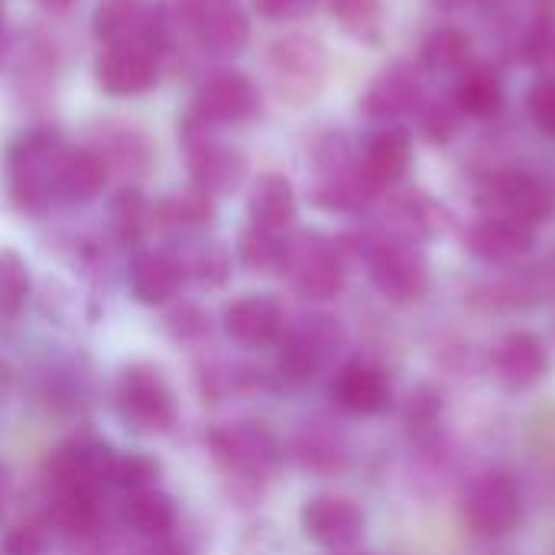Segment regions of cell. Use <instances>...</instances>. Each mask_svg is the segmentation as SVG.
<instances>
[{
    "mask_svg": "<svg viewBox=\"0 0 555 555\" xmlns=\"http://www.w3.org/2000/svg\"><path fill=\"white\" fill-rule=\"evenodd\" d=\"M111 221H114V231L124 244H133L143 237V231L150 228L153 221V211L150 205L143 202V195L137 189H124L117 198H114V208H111Z\"/></svg>",
    "mask_w": 555,
    "mask_h": 555,
    "instance_id": "30",
    "label": "cell"
},
{
    "mask_svg": "<svg viewBox=\"0 0 555 555\" xmlns=\"http://www.w3.org/2000/svg\"><path fill=\"white\" fill-rule=\"evenodd\" d=\"M55 520L75 537H91L101 524V498L55 491Z\"/></svg>",
    "mask_w": 555,
    "mask_h": 555,
    "instance_id": "28",
    "label": "cell"
},
{
    "mask_svg": "<svg viewBox=\"0 0 555 555\" xmlns=\"http://www.w3.org/2000/svg\"><path fill=\"white\" fill-rule=\"evenodd\" d=\"M247 215H250V224L254 228L283 234L293 224V218H296V192H293L289 179L280 176V172L260 176L254 182V189H250Z\"/></svg>",
    "mask_w": 555,
    "mask_h": 555,
    "instance_id": "21",
    "label": "cell"
},
{
    "mask_svg": "<svg viewBox=\"0 0 555 555\" xmlns=\"http://www.w3.org/2000/svg\"><path fill=\"white\" fill-rule=\"evenodd\" d=\"M371 283L390 302H416L429 289V270L413 241L384 237L367 250Z\"/></svg>",
    "mask_w": 555,
    "mask_h": 555,
    "instance_id": "7",
    "label": "cell"
},
{
    "mask_svg": "<svg viewBox=\"0 0 555 555\" xmlns=\"http://www.w3.org/2000/svg\"><path fill=\"white\" fill-rule=\"evenodd\" d=\"M215 455L237 475H267L276 462V446L263 429H247V426H228L211 436Z\"/></svg>",
    "mask_w": 555,
    "mask_h": 555,
    "instance_id": "18",
    "label": "cell"
},
{
    "mask_svg": "<svg viewBox=\"0 0 555 555\" xmlns=\"http://www.w3.org/2000/svg\"><path fill=\"white\" fill-rule=\"evenodd\" d=\"M179 283H182V263L166 250H143L130 263V289L146 306H159L172 299Z\"/></svg>",
    "mask_w": 555,
    "mask_h": 555,
    "instance_id": "22",
    "label": "cell"
},
{
    "mask_svg": "<svg viewBox=\"0 0 555 555\" xmlns=\"http://www.w3.org/2000/svg\"><path fill=\"white\" fill-rule=\"evenodd\" d=\"M211 215H215L211 195H205V192H198V189H195V192H182V195H169V198H163V202L153 208V221H156L163 231H176V234L208 228V224H211Z\"/></svg>",
    "mask_w": 555,
    "mask_h": 555,
    "instance_id": "25",
    "label": "cell"
},
{
    "mask_svg": "<svg viewBox=\"0 0 555 555\" xmlns=\"http://www.w3.org/2000/svg\"><path fill=\"white\" fill-rule=\"evenodd\" d=\"M107 182V166L91 150L59 146L55 156V198L62 202H88L94 198Z\"/></svg>",
    "mask_w": 555,
    "mask_h": 555,
    "instance_id": "20",
    "label": "cell"
},
{
    "mask_svg": "<svg viewBox=\"0 0 555 555\" xmlns=\"http://www.w3.org/2000/svg\"><path fill=\"white\" fill-rule=\"evenodd\" d=\"M338 555H371V553H358V550H341Z\"/></svg>",
    "mask_w": 555,
    "mask_h": 555,
    "instance_id": "44",
    "label": "cell"
},
{
    "mask_svg": "<svg viewBox=\"0 0 555 555\" xmlns=\"http://www.w3.org/2000/svg\"><path fill=\"white\" fill-rule=\"evenodd\" d=\"M189 270H192L198 280H205V283H221V280L228 276V257H224L221 247L208 244V247H202V250L192 257Z\"/></svg>",
    "mask_w": 555,
    "mask_h": 555,
    "instance_id": "39",
    "label": "cell"
},
{
    "mask_svg": "<svg viewBox=\"0 0 555 555\" xmlns=\"http://www.w3.org/2000/svg\"><path fill=\"white\" fill-rule=\"evenodd\" d=\"M29 296V270L20 254L0 250V312L16 315Z\"/></svg>",
    "mask_w": 555,
    "mask_h": 555,
    "instance_id": "31",
    "label": "cell"
},
{
    "mask_svg": "<svg viewBox=\"0 0 555 555\" xmlns=\"http://www.w3.org/2000/svg\"><path fill=\"white\" fill-rule=\"evenodd\" d=\"M267 65L280 98L293 104H306L309 98H315L328 78V52L309 33H289L270 42Z\"/></svg>",
    "mask_w": 555,
    "mask_h": 555,
    "instance_id": "1",
    "label": "cell"
},
{
    "mask_svg": "<svg viewBox=\"0 0 555 555\" xmlns=\"http://www.w3.org/2000/svg\"><path fill=\"white\" fill-rule=\"evenodd\" d=\"M224 332L244 348H267L283 338L286 319L280 302L267 296H244L224 309Z\"/></svg>",
    "mask_w": 555,
    "mask_h": 555,
    "instance_id": "14",
    "label": "cell"
},
{
    "mask_svg": "<svg viewBox=\"0 0 555 555\" xmlns=\"http://www.w3.org/2000/svg\"><path fill=\"white\" fill-rule=\"evenodd\" d=\"M302 530L312 543L325 550H354L364 537V511L348 498L322 494L302 507Z\"/></svg>",
    "mask_w": 555,
    "mask_h": 555,
    "instance_id": "11",
    "label": "cell"
},
{
    "mask_svg": "<svg viewBox=\"0 0 555 555\" xmlns=\"http://www.w3.org/2000/svg\"><path fill=\"white\" fill-rule=\"evenodd\" d=\"M296 455L302 459L306 468H315V472H332V468L341 465V446L332 436H322V433H306L296 442Z\"/></svg>",
    "mask_w": 555,
    "mask_h": 555,
    "instance_id": "35",
    "label": "cell"
},
{
    "mask_svg": "<svg viewBox=\"0 0 555 555\" xmlns=\"http://www.w3.org/2000/svg\"><path fill=\"white\" fill-rule=\"evenodd\" d=\"M159 478V465L150 455H117L114 468V485L124 488L127 494L133 491H150Z\"/></svg>",
    "mask_w": 555,
    "mask_h": 555,
    "instance_id": "34",
    "label": "cell"
},
{
    "mask_svg": "<svg viewBox=\"0 0 555 555\" xmlns=\"http://www.w3.org/2000/svg\"><path fill=\"white\" fill-rule=\"evenodd\" d=\"M46 7H52V10H62V7H68L72 0H42Z\"/></svg>",
    "mask_w": 555,
    "mask_h": 555,
    "instance_id": "43",
    "label": "cell"
},
{
    "mask_svg": "<svg viewBox=\"0 0 555 555\" xmlns=\"http://www.w3.org/2000/svg\"><path fill=\"white\" fill-rule=\"evenodd\" d=\"M465 517L481 537H507L524 520V494L514 475L488 472L465 494Z\"/></svg>",
    "mask_w": 555,
    "mask_h": 555,
    "instance_id": "8",
    "label": "cell"
},
{
    "mask_svg": "<svg viewBox=\"0 0 555 555\" xmlns=\"http://www.w3.org/2000/svg\"><path fill=\"white\" fill-rule=\"evenodd\" d=\"M257 107H260V94L247 75L218 72L215 78H208L198 88L192 114L202 117L205 124H241V120L254 117Z\"/></svg>",
    "mask_w": 555,
    "mask_h": 555,
    "instance_id": "12",
    "label": "cell"
},
{
    "mask_svg": "<svg viewBox=\"0 0 555 555\" xmlns=\"http://www.w3.org/2000/svg\"><path fill=\"white\" fill-rule=\"evenodd\" d=\"M117 410L127 426H133L137 433H146V436L166 433L176 420L172 393H169L166 380L159 377V371L150 364H130L120 371Z\"/></svg>",
    "mask_w": 555,
    "mask_h": 555,
    "instance_id": "6",
    "label": "cell"
},
{
    "mask_svg": "<svg viewBox=\"0 0 555 555\" xmlns=\"http://www.w3.org/2000/svg\"><path fill=\"white\" fill-rule=\"evenodd\" d=\"M94 33L104 46H146L163 33V16L153 0H101L94 10Z\"/></svg>",
    "mask_w": 555,
    "mask_h": 555,
    "instance_id": "10",
    "label": "cell"
},
{
    "mask_svg": "<svg viewBox=\"0 0 555 555\" xmlns=\"http://www.w3.org/2000/svg\"><path fill=\"white\" fill-rule=\"evenodd\" d=\"M358 166H361V172L367 176V182L377 192L397 185L410 172V166H413V146H410L406 130L403 127H384V130H377L367 140Z\"/></svg>",
    "mask_w": 555,
    "mask_h": 555,
    "instance_id": "17",
    "label": "cell"
},
{
    "mask_svg": "<svg viewBox=\"0 0 555 555\" xmlns=\"http://www.w3.org/2000/svg\"><path fill=\"white\" fill-rule=\"evenodd\" d=\"M280 270L309 299H332V296H338V289L345 283V263H341L338 244L315 231L286 237Z\"/></svg>",
    "mask_w": 555,
    "mask_h": 555,
    "instance_id": "3",
    "label": "cell"
},
{
    "mask_svg": "<svg viewBox=\"0 0 555 555\" xmlns=\"http://www.w3.org/2000/svg\"><path fill=\"white\" fill-rule=\"evenodd\" d=\"M322 335L315 328H306V332H293L280 338V371L283 377L289 380H309L315 374V367L322 364Z\"/></svg>",
    "mask_w": 555,
    "mask_h": 555,
    "instance_id": "27",
    "label": "cell"
},
{
    "mask_svg": "<svg viewBox=\"0 0 555 555\" xmlns=\"http://www.w3.org/2000/svg\"><path fill=\"white\" fill-rule=\"evenodd\" d=\"M124 520L127 527H133L137 533L143 537H166L172 527H176V507L172 501L150 488V491H133L127 494V504H124Z\"/></svg>",
    "mask_w": 555,
    "mask_h": 555,
    "instance_id": "26",
    "label": "cell"
},
{
    "mask_svg": "<svg viewBox=\"0 0 555 555\" xmlns=\"http://www.w3.org/2000/svg\"><path fill=\"white\" fill-rule=\"evenodd\" d=\"M254 3L267 20H296L315 7V0H254Z\"/></svg>",
    "mask_w": 555,
    "mask_h": 555,
    "instance_id": "41",
    "label": "cell"
},
{
    "mask_svg": "<svg viewBox=\"0 0 555 555\" xmlns=\"http://www.w3.org/2000/svg\"><path fill=\"white\" fill-rule=\"evenodd\" d=\"M208 127L211 124H205L195 114H189L182 120L185 159H189V169H192V179H195L198 192H205V195H228L244 179V156L237 150L224 146L221 140H215Z\"/></svg>",
    "mask_w": 555,
    "mask_h": 555,
    "instance_id": "5",
    "label": "cell"
},
{
    "mask_svg": "<svg viewBox=\"0 0 555 555\" xmlns=\"http://www.w3.org/2000/svg\"><path fill=\"white\" fill-rule=\"evenodd\" d=\"M455 107L465 117H478V120H494L504 111V81L494 68L488 65H468L459 78H455V91H452Z\"/></svg>",
    "mask_w": 555,
    "mask_h": 555,
    "instance_id": "23",
    "label": "cell"
},
{
    "mask_svg": "<svg viewBox=\"0 0 555 555\" xmlns=\"http://www.w3.org/2000/svg\"><path fill=\"white\" fill-rule=\"evenodd\" d=\"M439 393L433 387H416L406 400V420L413 429H426L439 420Z\"/></svg>",
    "mask_w": 555,
    "mask_h": 555,
    "instance_id": "37",
    "label": "cell"
},
{
    "mask_svg": "<svg viewBox=\"0 0 555 555\" xmlns=\"http://www.w3.org/2000/svg\"><path fill=\"white\" fill-rule=\"evenodd\" d=\"M335 20L341 23V29L361 42H374L380 36V0H328Z\"/></svg>",
    "mask_w": 555,
    "mask_h": 555,
    "instance_id": "29",
    "label": "cell"
},
{
    "mask_svg": "<svg viewBox=\"0 0 555 555\" xmlns=\"http://www.w3.org/2000/svg\"><path fill=\"white\" fill-rule=\"evenodd\" d=\"M283 237L273 234V231H260V228H250L244 237H241V260L244 267L250 270H273L283 263Z\"/></svg>",
    "mask_w": 555,
    "mask_h": 555,
    "instance_id": "32",
    "label": "cell"
},
{
    "mask_svg": "<svg viewBox=\"0 0 555 555\" xmlns=\"http://www.w3.org/2000/svg\"><path fill=\"white\" fill-rule=\"evenodd\" d=\"M426 104V88H423V68L413 62H393L387 65L364 91L361 111L374 120H400L410 114H420Z\"/></svg>",
    "mask_w": 555,
    "mask_h": 555,
    "instance_id": "9",
    "label": "cell"
},
{
    "mask_svg": "<svg viewBox=\"0 0 555 555\" xmlns=\"http://www.w3.org/2000/svg\"><path fill=\"white\" fill-rule=\"evenodd\" d=\"M459 107H455V101L449 98V101H429L426 98V104L420 107V127H423V137L429 140V143H449V140H455V133H459Z\"/></svg>",
    "mask_w": 555,
    "mask_h": 555,
    "instance_id": "33",
    "label": "cell"
},
{
    "mask_svg": "<svg viewBox=\"0 0 555 555\" xmlns=\"http://www.w3.org/2000/svg\"><path fill=\"white\" fill-rule=\"evenodd\" d=\"M527 59L543 65L546 75H555V26H537L527 39Z\"/></svg>",
    "mask_w": 555,
    "mask_h": 555,
    "instance_id": "40",
    "label": "cell"
},
{
    "mask_svg": "<svg viewBox=\"0 0 555 555\" xmlns=\"http://www.w3.org/2000/svg\"><path fill=\"white\" fill-rule=\"evenodd\" d=\"M42 550H46V530L39 524H20L3 540L7 555H42Z\"/></svg>",
    "mask_w": 555,
    "mask_h": 555,
    "instance_id": "38",
    "label": "cell"
},
{
    "mask_svg": "<svg viewBox=\"0 0 555 555\" xmlns=\"http://www.w3.org/2000/svg\"><path fill=\"white\" fill-rule=\"evenodd\" d=\"M472 65V39L459 26L433 29L420 46V68L439 78H459Z\"/></svg>",
    "mask_w": 555,
    "mask_h": 555,
    "instance_id": "24",
    "label": "cell"
},
{
    "mask_svg": "<svg viewBox=\"0 0 555 555\" xmlns=\"http://www.w3.org/2000/svg\"><path fill=\"white\" fill-rule=\"evenodd\" d=\"M527 114L540 133L555 137V75L533 81V88L527 91Z\"/></svg>",
    "mask_w": 555,
    "mask_h": 555,
    "instance_id": "36",
    "label": "cell"
},
{
    "mask_svg": "<svg viewBox=\"0 0 555 555\" xmlns=\"http://www.w3.org/2000/svg\"><path fill=\"white\" fill-rule=\"evenodd\" d=\"M465 244L475 257H481L488 263H514L537 247V231L485 215L468 228Z\"/></svg>",
    "mask_w": 555,
    "mask_h": 555,
    "instance_id": "16",
    "label": "cell"
},
{
    "mask_svg": "<svg viewBox=\"0 0 555 555\" xmlns=\"http://www.w3.org/2000/svg\"><path fill=\"white\" fill-rule=\"evenodd\" d=\"M59 140L52 133H29L13 153L7 166V182H10V198L16 208L39 215L55 202V156H59Z\"/></svg>",
    "mask_w": 555,
    "mask_h": 555,
    "instance_id": "4",
    "label": "cell"
},
{
    "mask_svg": "<svg viewBox=\"0 0 555 555\" xmlns=\"http://www.w3.org/2000/svg\"><path fill=\"white\" fill-rule=\"evenodd\" d=\"M550 371L546 345L533 332H511L494 348V374L511 390H527Z\"/></svg>",
    "mask_w": 555,
    "mask_h": 555,
    "instance_id": "15",
    "label": "cell"
},
{
    "mask_svg": "<svg viewBox=\"0 0 555 555\" xmlns=\"http://www.w3.org/2000/svg\"><path fill=\"white\" fill-rule=\"evenodd\" d=\"M478 205L488 218H501V221H514L524 228H540L553 218L555 195L553 189L533 176V172H520V169H507L491 176L481 192H478Z\"/></svg>",
    "mask_w": 555,
    "mask_h": 555,
    "instance_id": "2",
    "label": "cell"
},
{
    "mask_svg": "<svg viewBox=\"0 0 555 555\" xmlns=\"http://www.w3.org/2000/svg\"><path fill=\"white\" fill-rule=\"evenodd\" d=\"M98 85L107 94H143L156 81V59L146 46H104L94 62Z\"/></svg>",
    "mask_w": 555,
    "mask_h": 555,
    "instance_id": "13",
    "label": "cell"
},
{
    "mask_svg": "<svg viewBox=\"0 0 555 555\" xmlns=\"http://www.w3.org/2000/svg\"><path fill=\"white\" fill-rule=\"evenodd\" d=\"M335 397L345 410H351L358 416H377V413L390 410L393 387L380 367L351 361L348 367H341V374L335 380Z\"/></svg>",
    "mask_w": 555,
    "mask_h": 555,
    "instance_id": "19",
    "label": "cell"
},
{
    "mask_svg": "<svg viewBox=\"0 0 555 555\" xmlns=\"http://www.w3.org/2000/svg\"><path fill=\"white\" fill-rule=\"evenodd\" d=\"M436 10H442V13H455V10H462L465 3H472V0H429Z\"/></svg>",
    "mask_w": 555,
    "mask_h": 555,
    "instance_id": "42",
    "label": "cell"
}]
</instances>
